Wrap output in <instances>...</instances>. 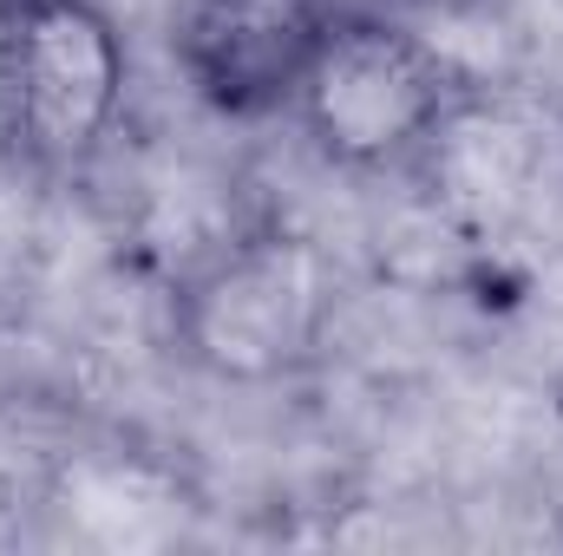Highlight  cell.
Masks as SVG:
<instances>
[{
    "label": "cell",
    "instance_id": "obj_1",
    "mask_svg": "<svg viewBox=\"0 0 563 556\" xmlns=\"http://www.w3.org/2000/svg\"><path fill=\"white\" fill-rule=\"evenodd\" d=\"M465 112V73L387 7H341L288 119L341 177H400Z\"/></svg>",
    "mask_w": 563,
    "mask_h": 556
},
{
    "label": "cell",
    "instance_id": "obj_2",
    "mask_svg": "<svg viewBox=\"0 0 563 556\" xmlns=\"http://www.w3.org/2000/svg\"><path fill=\"white\" fill-rule=\"evenodd\" d=\"M341 314V281L328 256L282 230H236L203 249L170 288V341L177 354L223 387H282L308 374Z\"/></svg>",
    "mask_w": 563,
    "mask_h": 556
},
{
    "label": "cell",
    "instance_id": "obj_3",
    "mask_svg": "<svg viewBox=\"0 0 563 556\" xmlns=\"http://www.w3.org/2000/svg\"><path fill=\"white\" fill-rule=\"evenodd\" d=\"M132 46L106 0H0V144L46 184H79L125 125Z\"/></svg>",
    "mask_w": 563,
    "mask_h": 556
},
{
    "label": "cell",
    "instance_id": "obj_4",
    "mask_svg": "<svg viewBox=\"0 0 563 556\" xmlns=\"http://www.w3.org/2000/svg\"><path fill=\"white\" fill-rule=\"evenodd\" d=\"M328 20L334 7L321 0H177L170 59L203 112L263 125L295 105Z\"/></svg>",
    "mask_w": 563,
    "mask_h": 556
},
{
    "label": "cell",
    "instance_id": "obj_5",
    "mask_svg": "<svg viewBox=\"0 0 563 556\" xmlns=\"http://www.w3.org/2000/svg\"><path fill=\"white\" fill-rule=\"evenodd\" d=\"M321 7H334V13H341V7H394V0H321Z\"/></svg>",
    "mask_w": 563,
    "mask_h": 556
}]
</instances>
